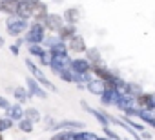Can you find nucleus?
Instances as JSON below:
<instances>
[{
  "instance_id": "obj_30",
  "label": "nucleus",
  "mask_w": 155,
  "mask_h": 140,
  "mask_svg": "<svg viewBox=\"0 0 155 140\" xmlns=\"http://www.w3.org/2000/svg\"><path fill=\"white\" fill-rule=\"evenodd\" d=\"M58 77H60L64 82H75V80H73V71H71V69H64Z\"/></svg>"
},
{
  "instance_id": "obj_39",
  "label": "nucleus",
  "mask_w": 155,
  "mask_h": 140,
  "mask_svg": "<svg viewBox=\"0 0 155 140\" xmlns=\"http://www.w3.org/2000/svg\"><path fill=\"white\" fill-rule=\"evenodd\" d=\"M0 2H2V0H0Z\"/></svg>"
},
{
  "instance_id": "obj_9",
  "label": "nucleus",
  "mask_w": 155,
  "mask_h": 140,
  "mask_svg": "<svg viewBox=\"0 0 155 140\" xmlns=\"http://www.w3.org/2000/svg\"><path fill=\"white\" fill-rule=\"evenodd\" d=\"M69 69L73 73H91V64L88 62V58H75Z\"/></svg>"
},
{
  "instance_id": "obj_12",
  "label": "nucleus",
  "mask_w": 155,
  "mask_h": 140,
  "mask_svg": "<svg viewBox=\"0 0 155 140\" xmlns=\"http://www.w3.org/2000/svg\"><path fill=\"white\" fill-rule=\"evenodd\" d=\"M26 84H28V91H29L33 97H38V98H48L46 89H44V88H40V86H38V82H37L35 78L28 77V78H26Z\"/></svg>"
},
{
  "instance_id": "obj_28",
  "label": "nucleus",
  "mask_w": 155,
  "mask_h": 140,
  "mask_svg": "<svg viewBox=\"0 0 155 140\" xmlns=\"http://www.w3.org/2000/svg\"><path fill=\"white\" fill-rule=\"evenodd\" d=\"M13 127V120L11 118H0V133H2V131H8V129H11Z\"/></svg>"
},
{
  "instance_id": "obj_3",
  "label": "nucleus",
  "mask_w": 155,
  "mask_h": 140,
  "mask_svg": "<svg viewBox=\"0 0 155 140\" xmlns=\"http://www.w3.org/2000/svg\"><path fill=\"white\" fill-rule=\"evenodd\" d=\"M71 58H69V55H55L53 56V60H51V69H53V73H57V75H60L64 69H69V65H71Z\"/></svg>"
},
{
  "instance_id": "obj_4",
  "label": "nucleus",
  "mask_w": 155,
  "mask_h": 140,
  "mask_svg": "<svg viewBox=\"0 0 155 140\" xmlns=\"http://www.w3.org/2000/svg\"><path fill=\"white\" fill-rule=\"evenodd\" d=\"M115 107L119 109V111H122V113H126V111H130V109H133V107H137V102H135V97L133 95H128V93H119V98H117V102H115Z\"/></svg>"
},
{
  "instance_id": "obj_18",
  "label": "nucleus",
  "mask_w": 155,
  "mask_h": 140,
  "mask_svg": "<svg viewBox=\"0 0 155 140\" xmlns=\"http://www.w3.org/2000/svg\"><path fill=\"white\" fill-rule=\"evenodd\" d=\"M64 20H66V24L75 26L77 22L81 20V11L77 9V8H68V9H66V13H64Z\"/></svg>"
},
{
  "instance_id": "obj_1",
  "label": "nucleus",
  "mask_w": 155,
  "mask_h": 140,
  "mask_svg": "<svg viewBox=\"0 0 155 140\" xmlns=\"http://www.w3.org/2000/svg\"><path fill=\"white\" fill-rule=\"evenodd\" d=\"M26 65H28V69L33 73V78L40 84V86H44L46 89H49V91H57V88L53 86V82H49L48 80V77L42 73V69H38V65L37 64H33V60L31 58H26Z\"/></svg>"
},
{
  "instance_id": "obj_16",
  "label": "nucleus",
  "mask_w": 155,
  "mask_h": 140,
  "mask_svg": "<svg viewBox=\"0 0 155 140\" xmlns=\"http://www.w3.org/2000/svg\"><path fill=\"white\" fill-rule=\"evenodd\" d=\"M75 35H77V27L71 26V24H66V26L58 31V38H60L62 42H69Z\"/></svg>"
},
{
  "instance_id": "obj_40",
  "label": "nucleus",
  "mask_w": 155,
  "mask_h": 140,
  "mask_svg": "<svg viewBox=\"0 0 155 140\" xmlns=\"http://www.w3.org/2000/svg\"><path fill=\"white\" fill-rule=\"evenodd\" d=\"M22 140H24V138H22Z\"/></svg>"
},
{
  "instance_id": "obj_35",
  "label": "nucleus",
  "mask_w": 155,
  "mask_h": 140,
  "mask_svg": "<svg viewBox=\"0 0 155 140\" xmlns=\"http://www.w3.org/2000/svg\"><path fill=\"white\" fill-rule=\"evenodd\" d=\"M28 4H31V6H37V4H40V0H26Z\"/></svg>"
},
{
  "instance_id": "obj_17",
  "label": "nucleus",
  "mask_w": 155,
  "mask_h": 140,
  "mask_svg": "<svg viewBox=\"0 0 155 140\" xmlns=\"http://www.w3.org/2000/svg\"><path fill=\"white\" fill-rule=\"evenodd\" d=\"M119 93H120V91H117V89H108V91L101 97V104H102V106H115V102H117V98H119Z\"/></svg>"
},
{
  "instance_id": "obj_8",
  "label": "nucleus",
  "mask_w": 155,
  "mask_h": 140,
  "mask_svg": "<svg viewBox=\"0 0 155 140\" xmlns=\"http://www.w3.org/2000/svg\"><path fill=\"white\" fill-rule=\"evenodd\" d=\"M86 89H88L90 93L97 95V97H102V95L108 91V84H106L104 80H101V78H93L91 82L86 84Z\"/></svg>"
},
{
  "instance_id": "obj_36",
  "label": "nucleus",
  "mask_w": 155,
  "mask_h": 140,
  "mask_svg": "<svg viewBox=\"0 0 155 140\" xmlns=\"http://www.w3.org/2000/svg\"><path fill=\"white\" fill-rule=\"evenodd\" d=\"M97 140H110L108 136H97Z\"/></svg>"
},
{
  "instance_id": "obj_14",
  "label": "nucleus",
  "mask_w": 155,
  "mask_h": 140,
  "mask_svg": "<svg viewBox=\"0 0 155 140\" xmlns=\"http://www.w3.org/2000/svg\"><path fill=\"white\" fill-rule=\"evenodd\" d=\"M17 15H18V18L28 20L29 17H33V6L28 4L26 0H22V2L18 4V8H17Z\"/></svg>"
},
{
  "instance_id": "obj_34",
  "label": "nucleus",
  "mask_w": 155,
  "mask_h": 140,
  "mask_svg": "<svg viewBox=\"0 0 155 140\" xmlns=\"http://www.w3.org/2000/svg\"><path fill=\"white\" fill-rule=\"evenodd\" d=\"M150 98H151V107H153V111H155V91L150 93Z\"/></svg>"
},
{
  "instance_id": "obj_24",
  "label": "nucleus",
  "mask_w": 155,
  "mask_h": 140,
  "mask_svg": "<svg viewBox=\"0 0 155 140\" xmlns=\"http://www.w3.org/2000/svg\"><path fill=\"white\" fill-rule=\"evenodd\" d=\"M137 118H140L142 122L150 124L151 120H155V111H151V109H139V116Z\"/></svg>"
},
{
  "instance_id": "obj_27",
  "label": "nucleus",
  "mask_w": 155,
  "mask_h": 140,
  "mask_svg": "<svg viewBox=\"0 0 155 140\" xmlns=\"http://www.w3.org/2000/svg\"><path fill=\"white\" fill-rule=\"evenodd\" d=\"M18 129H20L22 133H31V131H33V122H29L28 118H24V120L18 122Z\"/></svg>"
},
{
  "instance_id": "obj_23",
  "label": "nucleus",
  "mask_w": 155,
  "mask_h": 140,
  "mask_svg": "<svg viewBox=\"0 0 155 140\" xmlns=\"http://www.w3.org/2000/svg\"><path fill=\"white\" fill-rule=\"evenodd\" d=\"M24 118H28L29 122H33V124H37V122H40V113L35 109V107H28L26 109V113H24Z\"/></svg>"
},
{
  "instance_id": "obj_19",
  "label": "nucleus",
  "mask_w": 155,
  "mask_h": 140,
  "mask_svg": "<svg viewBox=\"0 0 155 140\" xmlns=\"http://www.w3.org/2000/svg\"><path fill=\"white\" fill-rule=\"evenodd\" d=\"M86 58L91 65H101L102 64V56H101V51L97 47H88L86 51Z\"/></svg>"
},
{
  "instance_id": "obj_31",
  "label": "nucleus",
  "mask_w": 155,
  "mask_h": 140,
  "mask_svg": "<svg viewBox=\"0 0 155 140\" xmlns=\"http://www.w3.org/2000/svg\"><path fill=\"white\" fill-rule=\"evenodd\" d=\"M11 106H9V102L4 98V97H0V109H9Z\"/></svg>"
},
{
  "instance_id": "obj_6",
  "label": "nucleus",
  "mask_w": 155,
  "mask_h": 140,
  "mask_svg": "<svg viewBox=\"0 0 155 140\" xmlns=\"http://www.w3.org/2000/svg\"><path fill=\"white\" fill-rule=\"evenodd\" d=\"M8 33L11 35V37H18V35H22L26 29H28V20H22V18H13V20H9L8 22Z\"/></svg>"
},
{
  "instance_id": "obj_25",
  "label": "nucleus",
  "mask_w": 155,
  "mask_h": 140,
  "mask_svg": "<svg viewBox=\"0 0 155 140\" xmlns=\"http://www.w3.org/2000/svg\"><path fill=\"white\" fill-rule=\"evenodd\" d=\"M15 98L18 100V104H24L29 98V91L24 89V88H15Z\"/></svg>"
},
{
  "instance_id": "obj_13",
  "label": "nucleus",
  "mask_w": 155,
  "mask_h": 140,
  "mask_svg": "<svg viewBox=\"0 0 155 140\" xmlns=\"http://www.w3.org/2000/svg\"><path fill=\"white\" fill-rule=\"evenodd\" d=\"M24 113H26V109H24L20 104H15V106H11L9 109H6V116L11 118L13 122H20V120H24Z\"/></svg>"
},
{
  "instance_id": "obj_26",
  "label": "nucleus",
  "mask_w": 155,
  "mask_h": 140,
  "mask_svg": "<svg viewBox=\"0 0 155 140\" xmlns=\"http://www.w3.org/2000/svg\"><path fill=\"white\" fill-rule=\"evenodd\" d=\"M46 51H48V49H44L40 44H31V46H29V53H31L33 56H38V58H40Z\"/></svg>"
},
{
  "instance_id": "obj_11",
  "label": "nucleus",
  "mask_w": 155,
  "mask_h": 140,
  "mask_svg": "<svg viewBox=\"0 0 155 140\" xmlns=\"http://www.w3.org/2000/svg\"><path fill=\"white\" fill-rule=\"evenodd\" d=\"M68 49L73 51V53H86L88 51V46L84 42V38L81 35H75L69 42H68Z\"/></svg>"
},
{
  "instance_id": "obj_29",
  "label": "nucleus",
  "mask_w": 155,
  "mask_h": 140,
  "mask_svg": "<svg viewBox=\"0 0 155 140\" xmlns=\"http://www.w3.org/2000/svg\"><path fill=\"white\" fill-rule=\"evenodd\" d=\"M102 131H104V135H106L110 140H120V136H119V135L110 127V126H108V127H102Z\"/></svg>"
},
{
  "instance_id": "obj_22",
  "label": "nucleus",
  "mask_w": 155,
  "mask_h": 140,
  "mask_svg": "<svg viewBox=\"0 0 155 140\" xmlns=\"http://www.w3.org/2000/svg\"><path fill=\"white\" fill-rule=\"evenodd\" d=\"M124 93H128V95H133V97H139L140 93H144L142 91V88L137 84V82H128L126 84V89H124Z\"/></svg>"
},
{
  "instance_id": "obj_21",
  "label": "nucleus",
  "mask_w": 155,
  "mask_h": 140,
  "mask_svg": "<svg viewBox=\"0 0 155 140\" xmlns=\"http://www.w3.org/2000/svg\"><path fill=\"white\" fill-rule=\"evenodd\" d=\"M49 53H51L53 56H55V55H68V44L60 40V42H57L55 46L49 47Z\"/></svg>"
},
{
  "instance_id": "obj_37",
  "label": "nucleus",
  "mask_w": 155,
  "mask_h": 140,
  "mask_svg": "<svg viewBox=\"0 0 155 140\" xmlns=\"http://www.w3.org/2000/svg\"><path fill=\"white\" fill-rule=\"evenodd\" d=\"M4 44H6V42H4V38H2V37H0V47H2Z\"/></svg>"
},
{
  "instance_id": "obj_2",
  "label": "nucleus",
  "mask_w": 155,
  "mask_h": 140,
  "mask_svg": "<svg viewBox=\"0 0 155 140\" xmlns=\"http://www.w3.org/2000/svg\"><path fill=\"white\" fill-rule=\"evenodd\" d=\"M44 31H46V26H44L42 22H35V24H31V27H29L28 35L24 37V40H26L29 46H31V44H40V42L46 40Z\"/></svg>"
},
{
  "instance_id": "obj_20",
  "label": "nucleus",
  "mask_w": 155,
  "mask_h": 140,
  "mask_svg": "<svg viewBox=\"0 0 155 140\" xmlns=\"http://www.w3.org/2000/svg\"><path fill=\"white\" fill-rule=\"evenodd\" d=\"M135 102H137V107L139 109H151V98H150V93H140L139 97H135Z\"/></svg>"
},
{
  "instance_id": "obj_38",
  "label": "nucleus",
  "mask_w": 155,
  "mask_h": 140,
  "mask_svg": "<svg viewBox=\"0 0 155 140\" xmlns=\"http://www.w3.org/2000/svg\"><path fill=\"white\" fill-rule=\"evenodd\" d=\"M0 140H4V136H2V133H0Z\"/></svg>"
},
{
  "instance_id": "obj_15",
  "label": "nucleus",
  "mask_w": 155,
  "mask_h": 140,
  "mask_svg": "<svg viewBox=\"0 0 155 140\" xmlns=\"http://www.w3.org/2000/svg\"><path fill=\"white\" fill-rule=\"evenodd\" d=\"M48 6L46 4H37V6H33V18L37 20V22H46V18H48Z\"/></svg>"
},
{
  "instance_id": "obj_5",
  "label": "nucleus",
  "mask_w": 155,
  "mask_h": 140,
  "mask_svg": "<svg viewBox=\"0 0 155 140\" xmlns=\"http://www.w3.org/2000/svg\"><path fill=\"white\" fill-rule=\"evenodd\" d=\"M81 106H82V107H84V109H86L90 115H93V116L97 118V122H99L102 127H108V126L111 124V120H110V115H108V113H104V111H99V109H93V107H90L86 100H82V102H81Z\"/></svg>"
},
{
  "instance_id": "obj_10",
  "label": "nucleus",
  "mask_w": 155,
  "mask_h": 140,
  "mask_svg": "<svg viewBox=\"0 0 155 140\" xmlns=\"http://www.w3.org/2000/svg\"><path fill=\"white\" fill-rule=\"evenodd\" d=\"M82 131L84 129V122H79V120H62L57 124L55 131Z\"/></svg>"
},
{
  "instance_id": "obj_33",
  "label": "nucleus",
  "mask_w": 155,
  "mask_h": 140,
  "mask_svg": "<svg viewBox=\"0 0 155 140\" xmlns=\"http://www.w3.org/2000/svg\"><path fill=\"white\" fill-rule=\"evenodd\" d=\"M18 47H20V46H18V44H15V46H11V47H9V49H11V53H13V55H15V56H17V55H18Z\"/></svg>"
},
{
  "instance_id": "obj_32",
  "label": "nucleus",
  "mask_w": 155,
  "mask_h": 140,
  "mask_svg": "<svg viewBox=\"0 0 155 140\" xmlns=\"http://www.w3.org/2000/svg\"><path fill=\"white\" fill-rule=\"evenodd\" d=\"M140 136H142V140H151V138H153L150 131H142V133H140Z\"/></svg>"
},
{
  "instance_id": "obj_7",
  "label": "nucleus",
  "mask_w": 155,
  "mask_h": 140,
  "mask_svg": "<svg viewBox=\"0 0 155 140\" xmlns=\"http://www.w3.org/2000/svg\"><path fill=\"white\" fill-rule=\"evenodd\" d=\"M66 20H64V17H60V15H57V13H53V15H48V18H46V22H44V26L49 29V31H55V33H58L66 24H64Z\"/></svg>"
}]
</instances>
